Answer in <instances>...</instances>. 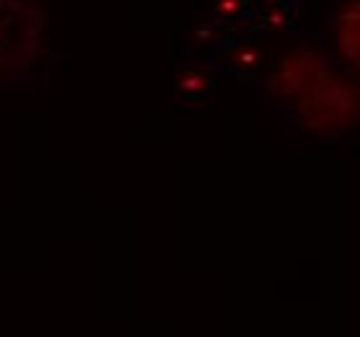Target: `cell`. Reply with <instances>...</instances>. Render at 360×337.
I'll list each match as a JSON object with an SVG mask.
<instances>
[{
  "label": "cell",
  "instance_id": "6",
  "mask_svg": "<svg viewBox=\"0 0 360 337\" xmlns=\"http://www.w3.org/2000/svg\"><path fill=\"white\" fill-rule=\"evenodd\" d=\"M238 6H241V0H221V3H218V8L229 11V13H231V11H236Z\"/></svg>",
  "mask_w": 360,
  "mask_h": 337
},
{
  "label": "cell",
  "instance_id": "1",
  "mask_svg": "<svg viewBox=\"0 0 360 337\" xmlns=\"http://www.w3.org/2000/svg\"><path fill=\"white\" fill-rule=\"evenodd\" d=\"M337 47L342 52L345 63L358 65L360 52V6L358 0H347L337 16Z\"/></svg>",
  "mask_w": 360,
  "mask_h": 337
},
{
  "label": "cell",
  "instance_id": "3",
  "mask_svg": "<svg viewBox=\"0 0 360 337\" xmlns=\"http://www.w3.org/2000/svg\"><path fill=\"white\" fill-rule=\"evenodd\" d=\"M176 86H179L184 94H200L210 86V78L200 70H187V73H179L176 75Z\"/></svg>",
  "mask_w": 360,
  "mask_h": 337
},
{
  "label": "cell",
  "instance_id": "5",
  "mask_svg": "<svg viewBox=\"0 0 360 337\" xmlns=\"http://www.w3.org/2000/svg\"><path fill=\"white\" fill-rule=\"evenodd\" d=\"M267 24H270V26H283V24H285V13H283V11H275V13H270V16H267Z\"/></svg>",
  "mask_w": 360,
  "mask_h": 337
},
{
  "label": "cell",
  "instance_id": "4",
  "mask_svg": "<svg viewBox=\"0 0 360 337\" xmlns=\"http://www.w3.org/2000/svg\"><path fill=\"white\" fill-rule=\"evenodd\" d=\"M233 63H238V65H246V68H252L254 63H257V52H254V50H238V52H236V58H233Z\"/></svg>",
  "mask_w": 360,
  "mask_h": 337
},
{
  "label": "cell",
  "instance_id": "2",
  "mask_svg": "<svg viewBox=\"0 0 360 337\" xmlns=\"http://www.w3.org/2000/svg\"><path fill=\"white\" fill-rule=\"evenodd\" d=\"M311 58L309 55H298V58H290L283 63L278 73L280 91L285 94H301L311 86Z\"/></svg>",
  "mask_w": 360,
  "mask_h": 337
}]
</instances>
